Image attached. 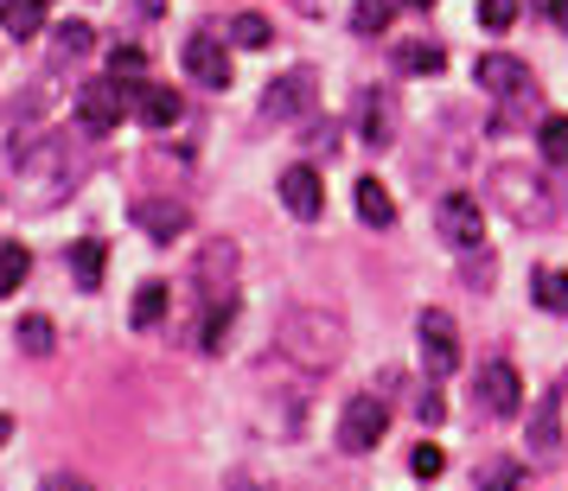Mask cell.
Listing matches in <instances>:
<instances>
[{"label":"cell","instance_id":"d6986e66","mask_svg":"<svg viewBox=\"0 0 568 491\" xmlns=\"http://www.w3.org/2000/svg\"><path fill=\"white\" fill-rule=\"evenodd\" d=\"M530 300H537L542 313H562L568 319V275L562 268H537V275H530Z\"/></svg>","mask_w":568,"mask_h":491},{"label":"cell","instance_id":"7c38bea8","mask_svg":"<svg viewBox=\"0 0 568 491\" xmlns=\"http://www.w3.org/2000/svg\"><path fill=\"white\" fill-rule=\"evenodd\" d=\"M185 224H192V211L180 198H141L134 205V231L148 243H173V236H185Z\"/></svg>","mask_w":568,"mask_h":491},{"label":"cell","instance_id":"f546056e","mask_svg":"<svg viewBox=\"0 0 568 491\" xmlns=\"http://www.w3.org/2000/svg\"><path fill=\"white\" fill-rule=\"evenodd\" d=\"M396 64H403V71H409V78H422V71H440V64H447V58H440V45H409V52L396 58Z\"/></svg>","mask_w":568,"mask_h":491},{"label":"cell","instance_id":"e0dca14e","mask_svg":"<svg viewBox=\"0 0 568 491\" xmlns=\"http://www.w3.org/2000/svg\"><path fill=\"white\" fill-rule=\"evenodd\" d=\"M352 205H358V217L371 224V231H389V224H396V198H389V185H384V180H358Z\"/></svg>","mask_w":568,"mask_h":491},{"label":"cell","instance_id":"d4e9b609","mask_svg":"<svg viewBox=\"0 0 568 491\" xmlns=\"http://www.w3.org/2000/svg\"><path fill=\"white\" fill-rule=\"evenodd\" d=\"M109 78L141 83V78H148V52H134V45H115V52H109Z\"/></svg>","mask_w":568,"mask_h":491},{"label":"cell","instance_id":"ac0fdd59","mask_svg":"<svg viewBox=\"0 0 568 491\" xmlns=\"http://www.w3.org/2000/svg\"><path fill=\"white\" fill-rule=\"evenodd\" d=\"M166 307H173V287H166V282H141V287H134L129 319L148 333V326H160V319H166Z\"/></svg>","mask_w":568,"mask_h":491},{"label":"cell","instance_id":"5b68a950","mask_svg":"<svg viewBox=\"0 0 568 491\" xmlns=\"http://www.w3.org/2000/svg\"><path fill=\"white\" fill-rule=\"evenodd\" d=\"M415 338H422V358H428V370H435V377L460 370V326H454V313L422 307V319H415Z\"/></svg>","mask_w":568,"mask_h":491},{"label":"cell","instance_id":"4316f807","mask_svg":"<svg viewBox=\"0 0 568 491\" xmlns=\"http://www.w3.org/2000/svg\"><path fill=\"white\" fill-rule=\"evenodd\" d=\"M90 32H97L90 20H64V27H58V52H64V58H83L90 45H97Z\"/></svg>","mask_w":568,"mask_h":491},{"label":"cell","instance_id":"9c48e42d","mask_svg":"<svg viewBox=\"0 0 568 491\" xmlns=\"http://www.w3.org/2000/svg\"><path fill=\"white\" fill-rule=\"evenodd\" d=\"M313 96H320V78H313V71H287V78H275L262 90V115H268V122H294V115L313 109Z\"/></svg>","mask_w":568,"mask_h":491},{"label":"cell","instance_id":"d6a6232c","mask_svg":"<svg viewBox=\"0 0 568 491\" xmlns=\"http://www.w3.org/2000/svg\"><path fill=\"white\" fill-rule=\"evenodd\" d=\"M549 27L568 32V0H549Z\"/></svg>","mask_w":568,"mask_h":491},{"label":"cell","instance_id":"8fae6325","mask_svg":"<svg viewBox=\"0 0 568 491\" xmlns=\"http://www.w3.org/2000/svg\"><path fill=\"white\" fill-rule=\"evenodd\" d=\"M479 409L498 415V421H505V415H524V383H517V370L505 358L479 370Z\"/></svg>","mask_w":568,"mask_h":491},{"label":"cell","instance_id":"f1b7e54d","mask_svg":"<svg viewBox=\"0 0 568 491\" xmlns=\"http://www.w3.org/2000/svg\"><path fill=\"white\" fill-rule=\"evenodd\" d=\"M440 466H447V453H440L435 440H422V447L409 453V472H415V479H440Z\"/></svg>","mask_w":568,"mask_h":491},{"label":"cell","instance_id":"3957f363","mask_svg":"<svg viewBox=\"0 0 568 491\" xmlns=\"http://www.w3.org/2000/svg\"><path fill=\"white\" fill-rule=\"evenodd\" d=\"M129 103H134V83L122 78H103V83H83L78 90V103H71V115H78V129L83 134H115V122L129 115Z\"/></svg>","mask_w":568,"mask_h":491},{"label":"cell","instance_id":"44dd1931","mask_svg":"<svg viewBox=\"0 0 568 491\" xmlns=\"http://www.w3.org/2000/svg\"><path fill=\"white\" fill-rule=\"evenodd\" d=\"M27 275H32V249L27 243H0V300L27 282Z\"/></svg>","mask_w":568,"mask_h":491},{"label":"cell","instance_id":"9a60e30c","mask_svg":"<svg viewBox=\"0 0 568 491\" xmlns=\"http://www.w3.org/2000/svg\"><path fill=\"white\" fill-rule=\"evenodd\" d=\"M275 192H282V205L294 211V217H320V211H326V185H320L313 166H287Z\"/></svg>","mask_w":568,"mask_h":491},{"label":"cell","instance_id":"e575fe53","mask_svg":"<svg viewBox=\"0 0 568 491\" xmlns=\"http://www.w3.org/2000/svg\"><path fill=\"white\" fill-rule=\"evenodd\" d=\"M403 7H435V0H403Z\"/></svg>","mask_w":568,"mask_h":491},{"label":"cell","instance_id":"4dcf8cb0","mask_svg":"<svg viewBox=\"0 0 568 491\" xmlns=\"http://www.w3.org/2000/svg\"><path fill=\"white\" fill-rule=\"evenodd\" d=\"M479 479H486V485H511V479H524V466L498 460V466H486V472H479Z\"/></svg>","mask_w":568,"mask_h":491},{"label":"cell","instance_id":"7402d4cb","mask_svg":"<svg viewBox=\"0 0 568 491\" xmlns=\"http://www.w3.org/2000/svg\"><path fill=\"white\" fill-rule=\"evenodd\" d=\"M71 268H78V287H103V236H83L71 249Z\"/></svg>","mask_w":568,"mask_h":491},{"label":"cell","instance_id":"cb8c5ba5","mask_svg":"<svg viewBox=\"0 0 568 491\" xmlns=\"http://www.w3.org/2000/svg\"><path fill=\"white\" fill-rule=\"evenodd\" d=\"M52 319H45V313H27V319H20V345H27L32 358H45V351H52Z\"/></svg>","mask_w":568,"mask_h":491},{"label":"cell","instance_id":"8992f818","mask_svg":"<svg viewBox=\"0 0 568 491\" xmlns=\"http://www.w3.org/2000/svg\"><path fill=\"white\" fill-rule=\"evenodd\" d=\"M435 231L454 243V249H479L486 243V211H479V198L473 192H447L435 205Z\"/></svg>","mask_w":568,"mask_h":491},{"label":"cell","instance_id":"836d02e7","mask_svg":"<svg viewBox=\"0 0 568 491\" xmlns=\"http://www.w3.org/2000/svg\"><path fill=\"white\" fill-rule=\"evenodd\" d=\"M7 440H13V415H0V447H7Z\"/></svg>","mask_w":568,"mask_h":491},{"label":"cell","instance_id":"52a82bcc","mask_svg":"<svg viewBox=\"0 0 568 491\" xmlns=\"http://www.w3.org/2000/svg\"><path fill=\"white\" fill-rule=\"evenodd\" d=\"M473 83L486 90V96H498V103H511V96H530L537 83H530V64L511 52H486L479 64H473Z\"/></svg>","mask_w":568,"mask_h":491},{"label":"cell","instance_id":"5bb4252c","mask_svg":"<svg viewBox=\"0 0 568 491\" xmlns=\"http://www.w3.org/2000/svg\"><path fill=\"white\" fill-rule=\"evenodd\" d=\"M358 141L371 147V154L396 141V103H389V90H371V96H358Z\"/></svg>","mask_w":568,"mask_h":491},{"label":"cell","instance_id":"ffe728a7","mask_svg":"<svg viewBox=\"0 0 568 491\" xmlns=\"http://www.w3.org/2000/svg\"><path fill=\"white\" fill-rule=\"evenodd\" d=\"M396 7H403V0H358V7H352V32H364V39H377V32H389V20H396Z\"/></svg>","mask_w":568,"mask_h":491},{"label":"cell","instance_id":"30bf717a","mask_svg":"<svg viewBox=\"0 0 568 491\" xmlns=\"http://www.w3.org/2000/svg\"><path fill=\"white\" fill-rule=\"evenodd\" d=\"M180 64H185V78L192 83H205V90H231V52H224L211 32H192V39H185Z\"/></svg>","mask_w":568,"mask_h":491},{"label":"cell","instance_id":"4fadbf2b","mask_svg":"<svg viewBox=\"0 0 568 491\" xmlns=\"http://www.w3.org/2000/svg\"><path fill=\"white\" fill-rule=\"evenodd\" d=\"M134 115H141L154 134H166L185 115V103H180V90H173V83H148V78H141V83H134Z\"/></svg>","mask_w":568,"mask_h":491},{"label":"cell","instance_id":"484cf974","mask_svg":"<svg viewBox=\"0 0 568 491\" xmlns=\"http://www.w3.org/2000/svg\"><path fill=\"white\" fill-rule=\"evenodd\" d=\"M231 39H236V45H250V52H262V45H268V20H262V13H236Z\"/></svg>","mask_w":568,"mask_h":491},{"label":"cell","instance_id":"7a4b0ae2","mask_svg":"<svg viewBox=\"0 0 568 491\" xmlns=\"http://www.w3.org/2000/svg\"><path fill=\"white\" fill-rule=\"evenodd\" d=\"M491 198L505 205V217L511 224H549L556 217V185L542 180V173H530V166H498L491 173Z\"/></svg>","mask_w":568,"mask_h":491},{"label":"cell","instance_id":"1f68e13d","mask_svg":"<svg viewBox=\"0 0 568 491\" xmlns=\"http://www.w3.org/2000/svg\"><path fill=\"white\" fill-rule=\"evenodd\" d=\"M415 415H422V421L435 428V421H440V396H415Z\"/></svg>","mask_w":568,"mask_h":491},{"label":"cell","instance_id":"83f0119b","mask_svg":"<svg viewBox=\"0 0 568 491\" xmlns=\"http://www.w3.org/2000/svg\"><path fill=\"white\" fill-rule=\"evenodd\" d=\"M479 27L486 32H511L517 27V0H479Z\"/></svg>","mask_w":568,"mask_h":491},{"label":"cell","instance_id":"ba28073f","mask_svg":"<svg viewBox=\"0 0 568 491\" xmlns=\"http://www.w3.org/2000/svg\"><path fill=\"white\" fill-rule=\"evenodd\" d=\"M562 460V383L542 389V402L530 409V466Z\"/></svg>","mask_w":568,"mask_h":491},{"label":"cell","instance_id":"603a6c76","mask_svg":"<svg viewBox=\"0 0 568 491\" xmlns=\"http://www.w3.org/2000/svg\"><path fill=\"white\" fill-rule=\"evenodd\" d=\"M537 147H542V160H549V166H568V115H549V122H542Z\"/></svg>","mask_w":568,"mask_h":491},{"label":"cell","instance_id":"6da1fadb","mask_svg":"<svg viewBox=\"0 0 568 491\" xmlns=\"http://www.w3.org/2000/svg\"><path fill=\"white\" fill-rule=\"evenodd\" d=\"M282 351L301 370H333L345 358V326H338L333 313H294L282 326Z\"/></svg>","mask_w":568,"mask_h":491},{"label":"cell","instance_id":"2e32d148","mask_svg":"<svg viewBox=\"0 0 568 491\" xmlns=\"http://www.w3.org/2000/svg\"><path fill=\"white\" fill-rule=\"evenodd\" d=\"M45 13H52V0H0V32L39 39V32H45Z\"/></svg>","mask_w":568,"mask_h":491},{"label":"cell","instance_id":"277c9868","mask_svg":"<svg viewBox=\"0 0 568 491\" xmlns=\"http://www.w3.org/2000/svg\"><path fill=\"white\" fill-rule=\"evenodd\" d=\"M384 428H389L384 396H352L345 415H338V447H345V453H371V447L384 440Z\"/></svg>","mask_w":568,"mask_h":491}]
</instances>
